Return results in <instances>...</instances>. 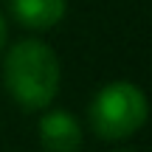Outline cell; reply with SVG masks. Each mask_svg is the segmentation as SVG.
<instances>
[{"mask_svg": "<svg viewBox=\"0 0 152 152\" xmlns=\"http://www.w3.org/2000/svg\"><path fill=\"white\" fill-rule=\"evenodd\" d=\"M59 79V56L39 39L11 45L3 59V85L23 110H45L56 99Z\"/></svg>", "mask_w": 152, "mask_h": 152, "instance_id": "cell-1", "label": "cell"}, {"mask_svg": "<svg viewBox=\"0 0 152 152\" xmlns=\"http://www.w3.org/2000/svg\"><path fill=\"white\" fill-rule=\"evenodd\" d=\"M39 141L48 152H79L82 149V124L68 110H51L39 118Z\"/></svg>", "mask_w": 152, "mask_h": 152, "instance_id": "cell-3", "label": "cell"}, {"mask_svg": "<svg viewBox=\"0 0 152 152\" xmlns=\"http://www.w3.org/2000/svg\"><path fill=\"white\" fill-rule=\"evenodd\" d=\"M147 96L132 82H110L90 102V130L104 141H124L147 121Z\"/></svg>", "mask_w": 152, "mask_h": 152, "instance_id": "cell-2", "label": "cell"}, {"mask_svg": "<svg viewBox=\"0 0 152 152\" xmlns=\"http://www.w3.org/2000/svg\"><path fill=\"white\" fill-rule=\"evenodd\" d=\"M121 152H132V149H121Z\"/></svg>", "mask_w": 152, "mask_h": 152, "instance_id": "cell-6", "label": "cell"}, {"mask_svg": "<svg viewBox=\"0 0 152 152\" xmlns=\"http://www.w3.org/2000/svg\"><path fill=\"white\" fill-rule=\"evenodd\" d=\"M6 39H9V26H6V17L0 14V54L6 48Z\"/></svg>", "mask_w": 152, "mask_h": 152, "instance_id": "cell-5", "label": "cell"}, {"mask_svg": "<svg viewBox=\"0 0 152 152\" xmlns=\"http://www.w3.org/2000/svg\"><path fill=\"white\" fill-rule=\"evenodd\" d=\"M68 0H11V14L20 26L45 31L65 17Z\"/></svg>", "mask_w": 152, "mask_h": 152, "instance_id": "cell-4", "label": "cell"}]
</instances>
